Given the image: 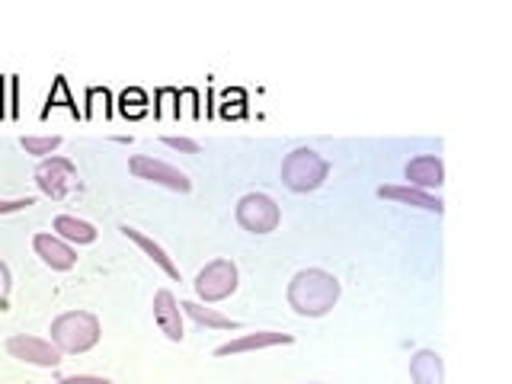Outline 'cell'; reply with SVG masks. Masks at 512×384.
<instances>
[{
    "mask_svg": "<svg viewBox=\"0 0 512 384\" xmlns=\"http://www.w3.org/2000/svg\"><path fill=\"white\" fill-rule=\"evenodd\" d=\"M36 186L45 192L48 199H68L71 192L80 189V176H77V167L71 164L68 157H45L39 160L36 167Z\"/></svg>",
    "mask_w": 512,
    "mask_h": 384,
    "instance_id": "cell-6",
    "label": "cell"
},
{
    "mask_svg": "<svg viewBox=\"0 0 512 384\" xmlns=\"http://www.w3.org/2000/svg\"><path fill=\"white\" fill-rule=\"evenodd\" d=\"M52 343L61 349V356H84L100 343V320L90 311H64L52 320Z\"/></svg>",
    "mask_w": 512,
    "mask_h": 384,
    "instance_id": "cell-2",
    "label": "cell"
},
{
    "mask_svg": "<svg viewBox=\"0 0 512 384\" xmlns=\"http://www.w3.org/2000/svg\"><path fill=\"white\" fill-rule=\"evenodd\" d=\"M164 144L173 151H183V154H199V141H192V138H183V135H164Z\"/></svg>",
    "mask_w": 512,
    "mask_h": 384,
    "instance_id": "cell-19",
    "label": "cell"
},
{
    "mask_svg": "<svg viewBox=\"0 0 512 384\" xmlns=\"http://www.w3.org/2000/svg\"><path fill=\"white\" fill-rule=\"evenodd\" d=\"M378 199L410 205V208H423V212H436V215L445 212V202L439 196H432V192H423L416 186H378Z\"/></svg>",
    "mask_w": 512,
    "mask_h": 384,
    "instance_id": "cell-13",
    "label": "cell"
},
{
    "mask_svg": "<svg viewBox=\"0 0 512 384\" xmlns=\"http://www.w3.org/2000/svg\"><path fill=\"white\" fill-rule=\"evenodd\" d=\"M36 205V199H0V215H13V212H26V208Z\"/></svg>",
    "mask_w": 512,
    "mask_h": 384,
    "instance_id": "cell-21",
    "label": "cell"
},
{
    "mask_svg": "<svg viewBox=\"0 0 512 384\" xmlns=\"http://www.w3.org/2000/svg\"><path fill=\"white\" fill-rule=\"evenodd\" d=\"M32 250H36L39 260L55 272H68L77 266V250L68 244V240H61L58 234H48V231L36 234L32 237Z\"/></svg>",
    "mask_w": 512,
    "mask_h": 384,
    "instance_id": "cell-9",
    "label": "cell"
},
{
    "mask_svg": "<svg viewBox=\"0 0 512 384\" xmlns=\"http://www.w3.org/2000/svg\"><path fill=\"white\" fill-rule=\"evenodd\" d=\"M234 218L244 231L250 234H272L279 228L282 221V212L272 196L266 192H247V196L237 199V208H234Z\"/></svg>",
    "mask_w": 512,
    "mask_h": 384,
    "instance_id": "cell-4",
    "label": "cell"
},
{
    "mask_svg": "<svg viewBox=\"0 0 512 384\" xmlns=\"http://www.w3.org/2000/svg\"><path fill=\"white\" fill-rule=\"evenodd\" d=\"M58 384H116V381H109L103 375H68V378H61Z\"/></svg>",
    "mask_w": 512,
    "mask_h": 384,
    "instance_id": "cell-22",
    "label": "cell"
},
{
    "mask_svg": "<svg viewBox=\"0 0 512 384\" xmlns=\"http://www.w3.org/2000/svg\"><path fill=\"white\" fill-rule=\"evenodd\" d=\"M10 292H13V272H10V266L4 260H0V311L7 308Z\"/></svg>",
    "mask_w": 512,
    "mask_h": 384,
    "instance_id": "cell-20",
    "label": "cell"
},
{
    "mask_svg": "<svg viewBox=\"0 0 512 384\" xmlns=\"http://www.w3.org/2000/svg\"><path fill=\"white\" fill-rule=\"evenodd\" d=\"M295 336L292 333H279V330H256V333H240L231 343H224L215 349V356H240V352H256V349H272V346H292Z\"/></svg>",
    "mask_w": 512,
    "mask_h": 384,
    "instance_id": "cell-10",
    "label": "cell"
},
{
    "mask_svg": "<svg viewBox=\"0 0 512 384\" xmlns=\"http://www.w3.org/2000/svg\"><path fill=\"white\" fill-rule=\"evenodd\" d=\"M4 349L10 352L13 359H20L26 365H36V368H58L61 365V349L52 340H45V336L13 333L10 340L4 343Z\"/></svg>",
    "mask_w": 512,
    "mask_h": 384,
    "instance_id": "cell-8",
    "label": "cell"
},
{
    "mask_svg": "<svg viewBox=\"0 0 512 384\" xmlns=\"http://www.w3.org/2000/svg\"><path fill=\"white\" fill-rule=\"evenodd\" d=\"M308 384H320V381H308Z\"/></svg>",
    "mask_w": 512,
    "mask_h": 384,
    "instance_id": "cell-23",
    "label": "cell"
},
{
    "mask_svg": "<svg viewBox=\"0 0 512 384\" xmlns=\"http://www.w3.org/2000/svg\"><path fill=\"white\" fill-rule=\"evenodd\" d=\"M343 285L327 269H301L288 282V308L298 317H324L336 308Z\"/></svg>",
    "mask_w": 512,
    "mask_h": 384,
    "instance_id": "cell-1",
    "label": "cell"
},
{
    "mask_svg": "<svg viewBox=\"0 0 512 384\" xmlns=\"http://www.w3.org/2000/svg\"><path fill=\"white\" fill-rule=\"evenodd\" d=\"M52 234H58L61 240H68L71 247L74 244L77 247H87V244H93L96 237H100V231H96L90 221L74 218V215H58L55 224H52Z\"/></svg>",
    "mask_w": 512,
    "mask_h": 384,
    "instance_id": "cell-16",
    "label": "cell"
},
{
    "mask_svg": "<svg viewBox=\"0 0 512 384\" xmlns=\"http://www.w3.org/2000/svg\"><path fill=\"white\" fill-rule=\"evenodd\" d=\"M180 311L189 314L192 320H196V324H202V327H208V330H240L237 320L218 314L215 308H205L202 301H180Z\"/></svg>",
    "mask_w": 512,
    "mask_h": 384,
    "instance_id": "cell-17",
    "label": "cell"
},
{
    "mask_svg": "<svg viewBox=\"0 0 512 384\" xmlns=\"http://www.w3.org/2000/svg\"><path fill=\"white\" fill-rule=\"evenodd\" d=\"M404 176H407V186L432 192V189H439L445 183V164H442V157H436V154H420V157L407 160Z\"/></svg>",
    "mask_w": 512,
    "mask_h": 384,
    "instance_id": "cell-12",
    "label": "cell"
},
{
    "mask_svg": "<svg viewBox=\"0 0 512 384\" xmlns=\"http://www.w3.org/2000/svg\"><path fill=\"white\" fill-rule=\"evenodd\" d=\"M128 170H132V176H138V180H148L154 186H164L170 192H180V196H186V192H192V180L180 170L167 164V160H157L151 154H135L132 160H128Z\"/></svg>",
    "mask_w": 512,
    "mask_h": 384,
    "instance_id": "cell-7",
    "label": "cell"
},
{
    "mask_svg": "<svg viewBox=\"0 0 512 384\" xmlns=\"http://www.w3.org/2000/svg\"><path fill=\"white\" fill-rule=\"evenodd\" d=\"M20 144H23V151H26V154H36V157L45 160L48 154H55V151L61 148V135H42V138H39V135H29V138H23Z\"/></svg>",
    "mask_w": 512,
    "mask_h": 384,
    "instance_id": "cell-18",
    "label": "cell"
},
{
    "mask_svg": "<svg viewBox=\"0 0 512 384\" xmlns=\"http://www.w3.org/2000/svg\"><path fill=\"white\" fill-rule=\"evenodd\" d=\"M119 231H122V234H125L128 240H132V244H138V247H141L144 253H148L151 260H154V266H160V269H164L170 279H180V266L173 263V256H170V253H167L164 247H160L157 240H151V237L144 234V231L132 228V224H122Z\"/></svg>",
    "mask_w": 512,
    "mask_h": 384,
    "instance_id": "cell-15",
    "label": "cell"
},
{
    "mask_svg": "<svg viewBox=\"0 0 512 384\" xmlns=\"http://www.w3.org/2000/svg\"><path fill=\"white\" fill-rule=\"evenodd\" d=\"M413 384H445V365L436 349H416L410 356Z\"/></svg>",
    "mask_w": 512,
    "mask_h": 384,
    "instance_id": "cell-14",
    "label": "cell"
},
{
    "mask_svg": "<svg viewBox=\"0 0 512 384\" xmlns=\"http://www.w3.org/2000/svg\"><path fill=\"white\" fill-rule=\"evenodd\" d=\"M327 176H330V164L314 148H295L282 160V183L285 189L298 192V196L320 189Z\"/></svg>",
    "mask_w": 512,
    "mask_h": 384,
    "instance_id": "cell-3",
    "label": "cell"
},
{
    "mask_svg": "<svg viewBox=\"0 0 512 384\" xmlns=\"http://www.w3.org/2000/svg\"><path fill=\"white\" fill-rule=\"evenodd\" d=\"M154 324L160 327V333L167 336L170 343H183V311H180V301L170 292V288H160L154 295Z\"/></svg>",
    "mask_w": 512,
    "mask_h": 384,
    "instance_id": "cell-11",
    "label": "cell"
},
{
    "mask_svg": "<svg viewBox=\"0 0 512 384\" xmlns=\"http://www.w3.org/2000/svg\"><path fill=\"white\" fill-rule=\"evenodd\" d=\"M196 298L202 304H218L224 298H231L240 285V272L234 260H212L205 269H199L196 276Z\"/></svg>",
    "mask_w": 512,
    "mask_h": 384,
    "instance_id": "cell-5",
    "label": "cell"
}]
</instances>
